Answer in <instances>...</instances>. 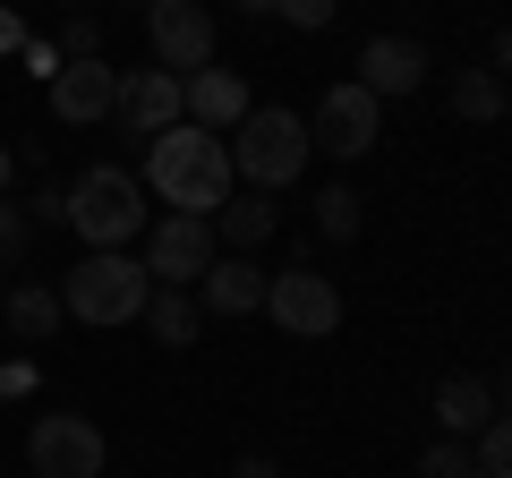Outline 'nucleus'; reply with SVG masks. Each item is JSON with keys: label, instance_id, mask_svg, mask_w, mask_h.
I'll return each mask as SVG.
<instances>
[{"label": "nucleus", "instance_id": "1", "mask_svg": "<svg viewBox=\"0 0 512 478\" xmlns=\"http://www.w3.org/2000/svg\"><path fill=\"white\" fill-rule=\"evenodd\" d=\"M146 180H154V197L171 205V214H205L214 222L222 214V197H231V146H222L214 129H197V120H180V129H163L146 146Z\"/></svg>", "mask_w": 512, "mask_h": 478}, {"label": "nucleus", "instance_id": "2", "mask_svg": "<svg viewBox=\"0 0 512 478\" xmlns=\"http://www.w3.org/2000/svg\"><path fill=\"white\" fill-rule=\"evenodd\" d=\"M146 299H154V274L128 248H86L60 274V316H77V325H137Z\"/></svg>", "mask_w": 512, "mask_h": 478}, {"label": "nucleus", "instance_id": "3", "mask_svg": "<svg viewBox=\"0 0 512 478\" xmlns=\"http://www.w3.org/2000/svg\"><path fill=\"white\" fill-rule=\"evenodd\" d=\"M308 120H299V111H282V103H256L248 120H239L231 129V180L239 188H265V197H274V188H291L299 171H308Z\"/></svg>", "mask_w": 512, "mask_h": 478}, {"label": "nucleus", "instance_id": "4", "mask_svg": "<svg viewBox=\"0 0 512 478\" xmlns=\"http://www.w3.org/2000/svg\"><path fill=\"white\" fill-rule=\"evenodd\" d=\"M69 231L86 248H128V239H146V180L120 163H86L69 180Z\"/></svg>", "mask_w": 512, "mask_h": 478}, {"label": "nucleus", "instance_id": "5", "mask_svg": "<svg viewBox=\"0 0 512 478\" xmlns=\"http://www.w3.org/2000/svg\"><path fill=\"white\" fill-rule=\"evenodd\" d=\"M103 461H111V444L86 410H43L26 427V470L35 478H103Z\"/></svg>", "mask_w": 512, "mask_h": 478}, {"label": "nucleus", "instance_id": "6", "mask_svg": "<svg viewBox=\"0 0 512 478\" xmlns=\"http://www.w3.org/2000/svg\"><path fill=\"white\" fill-rule=\"evenodd\" d=\"M376 137H384V103L376 94H367L359 77L325 86V103H316V120H308V146L333 154V163H359V154H376Z\"/></svg>", "mask_w": 512, "mask_h": 478}, {"label": "nucleus", "instance_id": "7", "mask_svg": "<svg viewBox=\"0 0 512 478\" xmlns=\"http://www.w3.org/2000/svg\"><path fill=\"white\" fill-rule=\"evenodd\" d=\"M146 43H154V69H171V77L214 69V9H205V0H154Z\"/></svg>", "mask_w": 512, "mask_h": 478}, {"label": "nucleus", "instance_id": "8", "mask_svg": "<svg viewBox=\"0 0 512 478\" xmlns=\"http://www.w3.org/2000/svg\"><path fill=\"white\" fill-rule=\"evenodd\" d=\"M214 257H222V248H214V222H205V214H163L146 231V257H137V265H146L154 282H171V291H197V274Z\"/></svg>", "mask_w": 512, "mask_h": 478}, {"label": "nucleus", "instance_id": "9", "mask_svg": "<svg viewBox=\"0 0 512 478\" xmlns=\"http://www.w3.org/2000/svg\"><path fill=\"white\" fill-rule=\"evenodd\" d=\"M265 316H274L291 342H325V333L342 325V291H333L325 274H308V265H291V274L265 282Z\"/></svg>", "mask_w": 512, "mask_h": 478}, {"label": "nucleus", "instance_id": "10", "mask_svg": "<svg viewBox=\"0 0 512 478\" xmlns=\"http://www.w3.org/2000/svg\"><path fill=\"white\" fill-rule=\"evenodd\" d=\"M111 120H120L128 137H163V129H180L188 120V103H180V77L171 69H120V103H111Z\"/></svg>", "mask_w": 512, "mask_h": 478}, {"label": "nucleus", "instance_id": "11", "mask_svg": "<svg viewBox=\"0 0 512 478\" xmlns=\"http://www.w3.org/2000/svg\"><path fill=\"white\" fill-rule=\"evenodd\" d=\"M111 103H120V69H111L103 52H94V60H60V77H52V111L69 120V129L111 120Z\"/></svg>", "mask_w": 512, "mask_h": 478}, {"label": "nucleus", "instance_id": "12", "mask_svg": "<svg viewBox=\"0 0 512 478\" xmlns=\"http://www.w3.org/2000/svg\"><path fill=\"white\" fill-rule=\"evenodd\" d=\"M180 103H188V120H197V129L231 137L239 120L256 111V94H248V77H239V69H197V77H180Z\"/></svg>", "mask_w": 512, "mask_h": 478}, {"label": "nucleus", "instance_id": "13", "mask_svg": "<svg viewBox=\"0 0 512 478\" xmlns=\"http://www.w3.org/2000/svg\"><path fill=\"white\" fill-rule=\"evenodd\" d=\"M359 86L376 94V103H384V94H419V86H427V43H410V35H376V43L359 52Z\"/></svg>", "mask_w": 512, "mask_h": 478}, {"label": "nucleus", "instance_id": "14", "mask_svg": "<svg viewBox=\"0 0 512 478\" xmlns=\"http://www.w3.org/2000/svg\"><path fill=\"white\" fill-rule=\"evenodd\" d=\"M265 282H274L265 265H248V257H214V265L197 274V308H205V316H256V308H265Z\"/></svg>", "mask_w": 512, "mask_h": 478}, {"label": "nucleus", "instance_id": "15", "mask_svg": "<svg viewBox=\"0 0 512 478\" xmlns=\"http://www.w3.org/2000/svg\"><path fill=\"white\" fill-rule=\"evenodd\" d=\"M487 419H495V385L487 376H444L436 385V427L444 436H478Z\"/></svg>", "mask_w": 512, "mask_h": 478}, {"label": "nucleus", "instance_id": "16", "mask_svg": "<svg viewBox=\"0 0 512 478\" xmlns=\"http://www.w3.org/2000/svg\"><path fill=\"white\" fill-rule=\"evenodd\" d=\"M137 325H146L163 350H188V342L205 333V308H197V291H171V282H154V299H146V316H137Z\"/></svg>", "mask_w": 512, "mask_h": 478}, {"label": "nucleus", "instance_id": "17", "mask_svg": "<svg viewBox=\"0 0 512 478\" xmlns=\"http://www.w3.org/2000/svg\"><path fill=\"white\" fill-rule=\"evenodd\" d=\"M0 316H9L18 342H52V333H60V291H52V282H18V291L0 299Z\"/></svg>", "mask_w": 512, "mask_h": 478}, {"label": "nucleus", "instance_id": "18", "mask_svg": "<svg viewBox=\"0 0 512 478\" xmlns=\"http://www.w3.org/2000/svg\"><path fill=\"white\" fill-rule=\"evenodd\" d=\"M274 197H265V188H231V197H222V239H231V248H265V239H274Z\"/></svg>", "mask_w": 512, "mask_h": 478}, {"label": "nucleus", "instance_id": "19", "mask_svg": "<svg viewBox=\"0 0 512 478\" xmlns=\"http://www.w3.org/2000/svg\"><path fill=\"white\" fill-rule=\"evenodd\" d=\"M453 111H461V120H504L512 94H504L495 69H453Z\"/></svg>", "mask_w": 512, "mask_h": 478}, {"label": "nucleus", "instance_id": "20", "mask_svg": "<svg viewBox=\"0 0 512 478\" xmlns=\"http://www.w3.org/2000/svg\"><path fill=\"white\" fill-rule=\"evenodd\" d=\"M359 222H367L359 188H325V197H316V239H333V248H350V239H359Z\"/></svg>", "mask_w": 512, "mask_h": 478}, {"label": "nucleus", "instance_id": "21", "mask_svg": "<svg viewBox=\"0 0 512 478\" xmlns=\"http://www.w3.org/2000/svg\"><path fill=\"white\" fill-rule=\"evenodd\" d=\"M478 470H487V478H512V410H495V419L487 427H478Z\"/></svg>", "mask_w": 512, "mask_h": 478}, {"label": "nucleus", "instance_id": "22", "mask_svg": "<svg viewBox=\"0 0 512 478\" xmlns=\"http://www.w3.org/2000/svg\"><path fill=\"white\" fill-rule=\"evenodd\" d=\"M26 239H35V222H26V205H9V197H0V282H9V274L26 265Z\"/></svg>", "mask_w": 512, "mask_h": 478}, {"label": "nucleus", "instance_id": "23", "mask_svg": "<svg viewBox=\"0 0 512 478\" xmlns=\"http://www.w3.org/2000/svg\"><path fill=\"white\" fill-rule=\"evenodd\" d=\"M52 43H60V60H94V52H103V26H94L86 9H69V18H60V35H52Z\"/></svg>", "mask_w": 512, "mask_h": 478}, {"label": "nucleus", "instance_id": "24", "mask_svg": "<svg viewBox=\"0 0 512 478\" xmlns=\"http://www.w3.org/2000/svg\"><path fill=\"white\" fill-rule=\"evenodd\" d=\"M478 470V461H470V444H461V436H436V444H427V461H419V478H470Z\"/></svg>", "mask_w": 512, "mask_h": 478}, {"label": "nucleus", "instance_id": "25", "mask_svg": "<svg viewBox=\"0 0 512 478\" xmlns=\"http://www.w3.org/2000/svg\"><path fill=\"white\" fill-rule=\"evenodd\" d=\"M26 222H35V231H60V222H69V188H35V197H26Z\"/></svg>", "mask_w": 512, "mask_h": 478}, {"label": "nucleus", "instance_id": "26", "mask_svg": "<svg viewBox=\"0 0 512 478\" xmlns=\"http://www.w3.org/2000/svg\"><path fill=\"white\" fill-rule=\"evenodd\" d=\"M282 18H291V26H308V35H316V26H333V0H282Z\"/></svg>", "mask_w": 512, "mask_h": 478}, {"label": "nucleus", "instance_id": "27", "mask_svg": "<svg viewBox=\"0 0 512 478\" xmlns=\"http://www.w3.org/2000/svg\"><path fill=\"white\" fill-rule=\"evenodd\" d=\"M26 69H35V77H60V43H26Z\"/></svg>", "mask_w": 512, "mask_h": 478}, {"label": "nucleus", "instance_id": "28", "mask_svg": "<svg viewBox=\"0 0 512 478\" xmlns=\"http://www.w3.org/2000/svg\"><path fill=\"white\" fill-rule=\"evenodd\" d=\"M231 478H282V461H265V453H239V461H231Z\"/></svg>", "mask_w": 512, "mask_h": 478}, {"label": "nucleus", "instance_id": "29", "mask_svg": "<svg viewBox=\"0 0 512 478\" xmlns=\"http://www.w3.org/2000/svg\"><path fill=\"white\" fill-rule=\"evenodd\" d=\"M0 52H26V26H18V9L0 0Z\"/></svg>", "mask_w": 512, "mask_h": 478}, {"label": "nucleus", "instance_id": "30", "mask_svg": "<svg viewBox=\"0 0 512 478\" xmlns=\"http://www.w3.org/2000/svg\"><path fill=\"white\" fill-rule=\"evenodd\" d=\"M0 393H9V402H18V393H35V368H26V359H18V368H0Z\"/></svg>", "mask_w": 512, "mask_h": 478}, {"label": "nucleus", "instance_id": "31", "mask_svg": "<svg viewBox=\"0 0 512 478\" xmlns=\"http://www.w3.org/2000/svg\"><path fill=\"white\" fill-rule=\"evenodd\" d=\"M9 180H18V154H9V137H0V197H9Z\"/></svg>", "mask_w": 512, "mask_h": 478}, {"label": "nucleus", "instance_id": "32", "mask_svg": "<svg viewBox=\"0 0 512 478\" xmlns=\"http://www.w3.org/2000/svg\"><path fill=\"white\" fill-rule=\"evenodd\" d=\"M495 69H512V26H504V35H495Z\"/></svg>", "mask_w": 512, "mask_h": 478}, {"label": "nucleus", "instance_id": "33", "mask_svg": "<svg viewBox=\"0 0 512 478\" xmlns=\"http://www.w3.org/2000/svg\"><path fill=\"white\" fill-rule=\"evenodd\" d=\"M231 9H248V18H265V9H282V0H231Z\"/></svg>", "mask_w": 512, "mask_h": 478}, {"label": "nucleus", "instance_id": "34", "mask_svg": "<svg viewBox=\"0 0 512 478\" xmlns=\"http://www.w3.org/2000/svg\"><path fill=\"white\" fill-rule=\"evenodd\" d=\"M495 410H512V376H504V385H495Z\"/></svg>", "mask_w": 512, "mask_h": 478}, {"label": "nucleus", "instance_id": "35", "mask_svg": "<svg viewBox=\"0 0 512 478\" xmlns=\"http://www.w3.org/2000/svg\"><path fill=\"white\" fill-rule=\"evenodd\" d=\"M69 9H86V0H69Z\"/></svg>", "mask_w": 512, "mask_h": 478}, {"label": "nucleus", "instance_id": "36", "mask_svg": "<svg viewBox=\"0 0 512 478\" xmlns=\"http://www.w3.org/2000/svg\"><path fill=\"white\" fill-rule=\"evenodd\" d=\"M137 9H154V0H137Z\"/></svg>", "mask_w": 512, "mask_h": 478}, {"label": "nucleus", "instance_id": "37", "mask_svg": "<svg viewBox=\"0 0 512 478\" xmlns=\"http://www.w3.org/2000/svg\"><path fill=\"white\" fill-rule=\"evenodd\" d=\"M470 478H487V470H470Z\"/></svg>", "mask_w": 512, "mask_h": 478}, {"label": "nucleus", "instance_id": "38", "mask_svg": "<svg viewBox=\"0 0 512 478\" xmlns=\"http://www.w3.org/2000/svg\"><path fill=\"white\" fill-rule=\"evenodd\" d=\"M0 478H9V470H0Z\"/></svg>", "mask_w": 512, "mask_h": 478}]
</instances>
